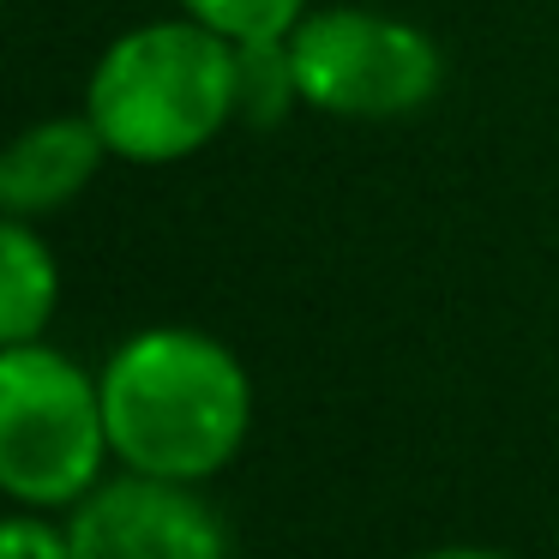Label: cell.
Masks as SVG:
<instances>
[{"label": "cell", "instance_id": "1", "mask_svg": "<svg viewBox=\"0 0 559 559\" xmlns=\"http://www.w3.org/2000/svg\"><path fill=\"white\" fill-rule=\"evenodd\" d=\"M109 445L139 475L199 481L241 451L253 421V385L241 361L205 331H145L103 367Z\"/></svg>", "mask_w": 559, "mask_h": 559}, {"label": "cell", "instance_id": "2", "mask_svg": "<svg viewBox=\"0 0 559 559\" xmlns=\"http://www.w3.org/2000/svg\"><path fill=\"white\" fill-rule=\"evenodd\" d=\"M85 115L115 157H187L235 115V43L199 19L127 31L91 73Z\"/></svg>", "mask_w": 559, "mask_h": 559}, {"label": "cell", "instance_id": "3", "mask_svg": "<svg viewBox=\"0 0 559 559\" xmlns=\"http://www.w3.org/2000/svg\"><path fill=\"white\" fill-rule=\"evenodd\" d=\"M109 451L103 385H91L67 355L37 343H7L0 355V481L13 499L61 506L97 481Z\"/></svg>", "mask_w": 559, "mask_h": 559}, {"label": "cell", "instance_id": "4", "mask_svg": "<svg viewBox=\"0 0 559 559\" xmlns=\"http://www.w3.org/2000/svg\"><path fill=\"white\" fill-rule=\"evenodd\" d=\"M301 103L349 121H397L439 91V49L415 25L361 7L307 13L289 31Z\"/></svg>", "mask_w": 559, "mask_h": 559}, {"label": "cell", "instance_id": "5", "mask_svg": "<svg viewBox=\"0 0 559 559\" xmlns=\"http://www.w3.org/2000/svg\"><path fill=\"white\" fill-rule=\"evenodd\" d=\"M73 559H229L223 523L205 499L181 481L133 475V481L97 487L67 530Z\"/></svg>", "mask_w": 559, "mask_h": 559}, {"label": "cell", "instance_id": "6", "mask_svg": "<svg viewBox=\"0 0 559 559\" xmlns=\"http://www.w3.org/2000/svg\"><path fill=\"white\" fill-rule=\"evenodd\" d=\"M109 157L97 121H43L0 157V199L13 217L31 211H55L97 175V163Z\"/></svg>", "mask_w": 559, "mask_h": 559}, {"label": "cell", "instance_id": "7", "mask_svg": "<svg viewBox=\"0 0 559 559\" xmlns=\"http://www.w3.org/2000/svg\"><path fill=\"white\" fill-rule=\"evenodd\" d=\"M49 313H55V259H49V247L13 217L0 229V337L31 343Z\"/></svg>", "mask_w": 559, "mask_h": 559}, {"label": "cell", "instance_id": "8", "mask_svg": "<svg viewBox=\"0 0 559 559\" xmlns=\"http://www.w3.org/2000/svg\"><path fill=\"white\" fill-rule=\"evenodd\" d=\"M301 97L289 67V37L277 43H235V115L271 127L277 115H289V103Z\"/></svg>", "mask_w": 559, "mask_h": 559}, {"label": "cell", "instance_id": "9", "mask_svg": "<svg viewBox=\"0 0 559 559\" xmlns=\"http://www.w3.org/2000/svg\"><path fill=\"white\" fill-rule=\"evenodd\" d=\"M187 19L211 25L229 43H277L307 19V0H181Z\"/></svg>", "mask_w": 559, "mask_h": 559}, {"label": "cell", "instance_id": "10", "mask_svg": "<svg viewBox=\"0 0 559 559\" xmlns=\"http://www.w3.org/2000/svg\"><path fill=\"white\" fill-rule=\"evenodd\" d=\"M7 559H73V554H67V542L49 530V523L13 518L7 523Z\"/></svg>", "mask_w": 559, "mask_h": 559}, {"label": "cell", "instance_id": "11", "mask_svg": "<svg viewBox=\"0 0 559 559\" xmlns=\"http://www.w3.org/2000/svg\"><path fill=\"white\" fill-rule=\"evenodd\" d=\"M427 559H499V554H481V547H445V554H427Z\"/></svg>", "mask_w": 559, "mask_h": 559}]
</instances>
